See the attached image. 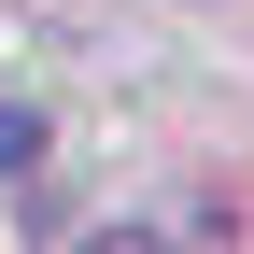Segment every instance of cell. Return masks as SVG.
<instances>
[{"instance_id": "cell-1", "label": "cell", "mask_w": 254, "mask_h": 254, "mask_svg": "<svg viewBox=\"0 0 254 254\" xmlns=\"http://www.w3.org/2000/svg\"><path fill=\"white\" fill-rule=\"evenodd\" d=\"M43 170V99H0V184Z\"/></svg>"}]
</instances>
